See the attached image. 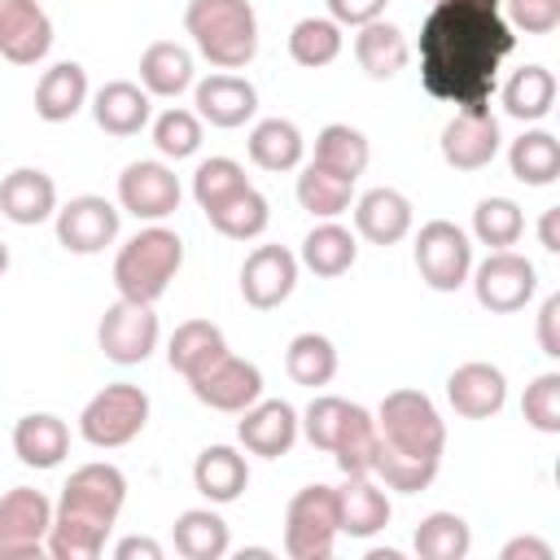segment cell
I'll return each mask as SVG.
<instances>
[{"instance_id": "1", "label": "cell", "mask_w": 560, "mask_h": 560, "mask_svg": "<svg viewBox=\"0 0 560 560\" xmlns=\"http://www.w3.org/2000/svg\"><path fill=\"white\" fill-rule=\"evenodd\" d=\"M516 35L503 0H433L420 26V83L433 101L477 109L490 105L503 57Z\"/></svg>"}, {"instance_id": "2", "label": "cell", "mask_w": 560, "mask_h": 560, "mask_svg": "<svg viewBox=\"0 0 560 560\" xmlns=\"http://www.w3.org/2000/svg\"><path fill=\"white\" fill-rule=\"evenodd\" d=\"M184 26L197 52L219 70H241L258 52V18L249 0H188Z\"/></svg>"}, {"instance_id": "3", "label": "cell", "mask_w": 560, "mask_h": 560, "mask_svg": "<svg viewBox=\"0 0 560 560\" xmlns=\"http://www.w3.org/2000/svg\"><path fill=\"white\" fill-rule=\"evenodd\" d=\"M179 267H184V241H179L171 228L149 223V228H140V232L118 249V258H114L118 298L153 306V302L171 289V280H175Z\"/></svg>"}, {"instance_id": "4", "label": "cell", "mask_w": 560, "mask_h": 560, "mask_svg": "<svg viewBox=\"0 0 560 560\" xmlns=\"http://www.w3.org/2000/svg\"><path fill=\"white\" fill-rule=\"evenodd\" d=\"M376 433L385 446L420 455V459H442V446H446V424H442L433 398L420 389L385 394L376 407Z\"/></svg>"}, {"instance_id": "5", "label": "cell", "mask_w": 560, "mask_h": 560, "mask_svg": "<svg viewBox=\"0 0 560 560\" xmlns=\"http://www.w3.org/2000/svg\"><path fill=\"white\" fill-rule=\"evenodd\" d=\"M149 424V394L131 381H114L101 394L88 398V407L79 411V433L88 446L96 451H114L127 446L131 438H140Z\"/></svg>"}, {"instance_id": "6", "label": "cell", "mask_w": 560, "mask_h": 560, "mask_svg": "<svg viewBox=\"0 0 560 560\" xmlns=\"http://www.w3.org/2000/svg\"><path fill=\"white\" fill-rule=\"evenodd\" d=\"M337 490L306 486L284 508V551L289 560H328L337 547Z\"/></svg>"}, {"instance_id": "7", "label": "cell", "mask_w": 560, "mask_h": 560, "mask_svg": "<svg viewBox=\"0 0 560 560\" xmlns=\"http://www.w3.org/2000/svg\"><path fill=\"white\" fill-rule=\"evenodd\" d=\"M122 503H127V477L114 464H83L61 486L57 516H70V521H83V525H96L109 534Z\"/></svg>"}, {"instance_id": "8", "label": "cell", "mask_w": 560, "mask_h": 560, "mask_svg": "<svg viewBox=\"0 0 560 560\" xmlns=\"http://www.w3.org/2000/svg\"><path fill=\"white\" fill-rule=\"evenodd\" d=\"M416 271L429 289L455 293L472 271V245L451 219H429L416 232Z\"/></svg>"}, {"instance_id": "9", "label": "cell", "mask_w": 560, "mask_h": 560, "mask_svg": "<svg viewBox=\"0 0 560 560\" xmlns=\"http://www.w3.org/2000/svg\"><path fill=\"white\" fill-rule=\"evenodd\" d=\"M468 276H472L477 302H481L490 315H512V311H521V306L534 298V289H538L534 262H529L525 254H516V249H490Z\"/></svg>"}, {"instance_id": "10", "label": "cell", "mask_w": 560, "mask_h": 560, "mask_svg": "<svg viewBox=\"0 0 560 560\" xmlns=\"http://www.w3.org/2000/svg\"><path fill=\"white\" fill-rule=\"evenodd\" d=\"M48 525H52V503L39 490L13 486L9 494H0V560L44 556Z\"/></svg>"}, {"instance_id": "11", "label": "cell", "mask_w": 560, "mask_h": 560, "mask_svg": "<svg viewBox=\"0 0 560 560\" xmlns=\"http://www.w3.org/2000/svg\"><path fill=\"white\" fill-rule=\"evenodd\" d=\"M96 341H101L105 359H114L122 368L144 363L158 350V315H153V306L118 298L114 306H105V315L96 324Z\"/></svg>"}, {"instance_id": "12", "label": "cell", "mask_w": 560, "mask_h": 560, "mask_svg": "<svg viewBox=\"0 0 560 560\" xmlns=\"http://www.w3.org/2000/svg\"><path fill=\"white\" fill-rule=\"evenodd\" d=\"M118 206L144 223H162L179 210V179L166 162H131L118 175Z\"/></svg>"}, {"instance_id": "13", "label": "cell", "mask_w": 560, "mask_h": 560, "mask_svg": "<svg viewBox=\"0 0 560 560\" xmlns=\"http://www.w3.org/2000/svg\"><path fill=\"white\" fill-rule=\"evenodd\" d=\"M118 206L96 197V192H83V197H70L61 210H57V241L70 249V254H101L114 236H118Z\"/></svg>"}, {"instance_id": "14", "label": "cell", "mask_w": 560, "mask_h": 560, "mask_svg": "<svg viewBox=\"0 0 560 560\" xmlns=\"http://www.w3.org/2000/svg\"><path fill=\"white\" fill-rule=\"evenodd\" d=\"M298 284V254L284 245H258L241 262V293L254 311H276Z\"/></svg>"}, {"instance_id": "15", "label": "cell", "mask_w": 560, "mask_h": 560, "mask_svg": "<svg viewBox=\"0 0 560 560\" xmlns=\"http://www.w3.org/2000/svg\"><path fill=\"white\" fill-rule=\"evenodd\" d=\"M188 385H192L197 402H206L214 411H232V416L262 398V372L249 359H236L232 350L219 363H210L201 376H192Z\"/></svg>"}, {"instance_id": "16", "label": "cell", "mask_w": 560, "mask_h": 560, "mask_svg": "<svg viewBox=\"0 0 560 560\" xmlns=\"http://www.w3.org/2000/svg\"><path fill=\"white\" fill-rule=\"evenodd\" d=\"M499 122L490 114V105H477V109H459L446 127H442V158L446 166L455 171H481L494 162L499 153Z\"/></svg>"}, {"instance_id": "17", "label": "cell", "mask_w": 560, "mask_h": 560, "mask_svg": "<svg viewBox=\"0 0 560 560\" xmlns=\"http://www.w3.org/2000/svg\"><path fill=\"white\" fill-rule=\"evenodd\" d=\"M52 48V22L39 0H0V57L13 66H35Z\"/></svg>"}, {"instance_id": "18", "label": "cell", "mask_w": 560, "mask_h": 560, "mask_svg": "<svg viewBox=\"0 0 560 560\" xmlns=\"http://www.w3.org/2000/svg\"><path fill=\"white\" fill-rule=\"evenodd\" d=\"M192 105H197V118H206L210 127L232 131V127H245V122L254 118L258 92H254L249 79L219 70V74H206V79L192 88Z\"/></svg>"}, {"instance_id": "19", "label": "cell", "mask_w": 560, "mask_h": 560, "mask_svg": "<svg viewBox=\"0 0 560 560\" xmlns=\"http://www.w3.org/2000/svg\"><path fill=\"white\" fill-rule=\"evenodd\" d=\"M446 398L451 407L464 416V420H490L503 411L508 402V376L494 368V363H459L451 376H446Z\"/></svg>"}, {"instance_id": "20", "label": "cell", "mask_w": 560, "mask_h": 560, "mask_svg": "<svg viewBox=\"0 0 560 560\" xmlns=\"http://www.w3.org/2000/svg\"><path fill=\"white\" fill-rule=\"evenodd\" d=\"M236 438L249 455H262V459H280L289 455V446L298 442V411L280 398H267V402H254L241 411V424H236Z\"/></svg>"}, {"instance_id": "21", "label": "cell", "mask_w": 560, "mask_h": 560, "mask_svg": "<svg viewBox=\"0 0 560 560\" xmlns=\"http://www.w3.org/2000/svg\"><path fill=\"white\" fill-rule=\"evenodd\" d=\"M389 490L372 477V472H359V477H346V486H337V529L350 534V538H372L389 525Z\"/></svg>"}, {"instance_id": "22", "label": "cell", "mask_w": 560, "mask_h": 560, "mask_svg": "<svg viewBox=\"0 0 560 560\" xmlns=\"http://www.w3.org/2000/svg\"><path fill=\"white\" fill-rule=\"evenodd\" d=\"M0 214L18 228H35L57 214V184L39 166H18L0 179Z\"/></svg>"}, {"instance_id": "23", "label": "cell", "mask_w": 560, "mask_h": 560, "mask_svg": "<svg viewBox=\"0 0 560 560\" xmlns=\"http://www.w3.org/2000/svg\"><path fill=\"white\" fill-rule=\"evenodd\" d=\"M149 114H153V101L131 79H109L92 96V118L105 136H136L149 122Z\"/></svg>"}, {"instance_id": "24", "label": "cell", "mask_w": 560, "mask_h": 560, "mask_svg": "<svg viewBox=\"0 0 560 560\" xmlns=\"http://www.w3.org/2000/svg\"><path fill=\"white\" fill-rule=\"evenodd\" d=\"M354 228L372 245H398L411 232V201L398 188H368L354 201Z\"/></svg>"}, {"instance_id": "25", "label": "cell", "mask_w": 560, "mask_h": 560, "mask_svg": "<svg viewBox=\"0 0 560 560\" xmlns=\"http://www.w3.org/2000/svg\"><path fill=\"white\" fill-rule=\"evenodd\" d=\"M88 105V70L79 61H57L35 83V114L44 122H70Z\"/></svg>"}, {"instance_id": "26", "label": "cell", "mask_w": 560, "mask_h": 560, "mask_svg": "<svg viewBox=\"0 0 560 560\" xmlns=\"http://www.w3.org/2000/svg\"><path fill=\"white\" fill-rule=\"evenodd\" d=\"M354 258H359L354 232L341 228L337 219H324V223H315V228L306 232L302 254H298V267L315 271L319 280H337V276H346V271L354 267Z\"/></svg>"}, {"instance_id": "27", "label": "cell", "mask_w": 560, "mask_h": 560, "mask_svg": "<svg viewBox=\"0 0 560 560\" xmlns=\"http://www.w3.org/2000/svg\"><path fill=\"white\" fill-rule=\"evenodd\" d=\"M228 354V337H223V328L219 324H210V319H184L175 332H171V346H166V359H171V368L184 376V381H192V376H201L210 363H219Z\"/></svg>"}, {"instance_id": "28", "label": "cell", "mask_w": 560, "mask_h": 560, "mask_svg": "<svg viewBox=\"0 0 560 560\" xmlns=\"http://www.w3.org/2000/svg\"><path fill=\"white\" fill-rule=\"evenodd\" d=\"M13 451L26 468H57L70 455V429L61 416L35 411L13 424Z\"/></svg>"}, {"instance_id": "29", "label": "cell", "mask_w": 560, "mask_h": 560, "mask_svg": "<svg viewBox=\"0 0 560 560\" xmlns=\"http://www.w3.org/2000/svg\"><path fill=\"white\" fill-rule=\"evenodd\" d=\"M192 486L210 503H232L249 486V464H245V455L236 446H206L197 455V464H192Z\"/></svg>"}, {"instance_id": "30", "label": "cell", "mask_w": 560, "mask_h": 560, "mask_svg": "<svg viewBox=\"0 0 560 560\" xmlns=\"http://www.w3.org/2000/svg\"><path fill=\"white\" fill-rule=\"evenodd\" d=\"M140 88L149 96H179L192 88V52L175 39H158L140 52Z\"/></svg>"}, {"instance_id": "31", "label": "cell", "mask_w": 560, "mask_h": 560, "mask_svg": "<svg viewBox=\"0 0 560 560\" xmlns=\"http://www.w3.org/2000/svg\"><path fill=\"white\" fill-rule=\"evenodd\" d=\"M354 61L372 79H394L411 61V44H407V35L398 26H389V22L376 18V22L359 26V35H354Z\"/></svg>"}, {"instance_id": "32", "label": "cell", "mask_w": 560, "mask_h": 560, "mask_svg": "<svg viewBox=\"0 0 560 560\" xmlns=\"http://www.w3.org/2000/svg\"><path fill=\"white\" fill-rule=\"evenodd\" d=\"M171 538H175V551L184 560H223L228 556V542H232L228 538V521L219 512H210V508L179 512Z\"/></svg>"}, {"instance_id": "33", "label": "cell", "mask_w": 560, "mask_h": 560, "mask_svg": "<svg viewBox=\"0 0 560 560\" xmlns=\"http://www.w3.org/2000/svg\"><path fill=\"white\" fill-rule=\"evenodd\" d=\"M245 149H249V162H254V166L280 175V171H293V166L302 162L306 140H302V131H298L289 118H262V122H254Z\"/></svg>"}, {"instance_id": "34", "label": "cell", "mask_w": 560, "mask_h": 560, "mask_svg": "<svg viewBox=\"0 0 560 560\" xmlns=\"http://www.w3.org/2000/svg\"><path fill=\"white\" fill-rule=\"evenodd\" d=\"M368 158H372V144L350 122H328L315 136V166H324V171H332L341 179H359L368 171Z\"/></svg>"}, {"instance_id": "35", "label": "cell", "mask_w": 560, "mask_h": 560, "mask_svg": "<svg viewBox=\"0 0 560 560\" xmlns=\"http://www.w3.org/2000/svg\"><path fill=\"white\" fill-rule=\"evenodd\" d=\"M206 219H210V228H214L219 236H228V241H254V236L267 232L271 206H267V197H262L254 184H245V188H236L228 201H219L214 210H206Z\"/></svg>"}, {"instance_id": "36", "label": "cell", "mask_w": 560, "mask_h": 560, "mask_svg": "<svg viewBox=\"0 0 560 560\" xmlns=\"http://www.w3.org/2000/svg\"><path fill=\"white\" fill-rule=\"evenodd\" d=\"M508 166H512V175H516L521 184L547 188V184L560 179V140H556L551 131H542V127H538V131H525V136L512 140Z\"/></svg>"}, {"instance_id": "37", "label": "cell", "mask_w": 560, "mask_h": 560, "mask_svg": "<svg viewBox=\"0 0 560 560\" xmlns=\"http://www.w3.org/2000/svg\"><path fill=\"white\" fill-rule=\"evenodd\" d=\"M556 105V74L547 66H521L512 70V79L503 83V109L521 122H538L547 118Z\"/></svg>"}, {"instance_id": "38", "label": "cell", "mask_w": 560, "mask_h": 560, "mask_svg": "<svg viewBox=\"0 0 560 560\" xmlns=\"http://www.w3.org/2000/svg\"><path fill=\"white\" fill-rule=\"evenodd\" d=\"M284 372H289L293 385L319 389L337 376V346L324 332H298L284 350Z\"/></svg>"}, {"instance_id": "39", "label": "cell", "mask_w": 560, "mask_h": 560, "mask_svg": "<svg viewBox=\"0 0 560 560\" xmlns=\"http://www.w3.org/2000/svg\"><path fill=\"white\" fill-rule=\"evenodd\" d=\"M438 464H442V459H420V455H407V451H394V446L376 442V455H372V477H376L385 490L416 494V490H429V486H433Z\"/></svg>"}, {"instance_id": "40", "label": "cell", "mask_w": 560, "mask_h": 560, "mask_svg": "<svg viewBox=\"0 0 560 560\" xmlns=\"http://www.w3.org/2000/svg\"><path fill=\"white\" fill-rule=\"evenodd\" d=\"M472 551L468 521L455 512H429L416 525V556L420 560H464Z\"/></svg>"}, {"instance_id": "41", "label": "cell", "mask_w": 560, "mask_h": 560, "mask_svg": "<svg viewBox=\"0 0 560 560\" xmlns=\"http://www.w3.org/2000/svg\"><path fill=\"white\" fill-rule=\"evenodd\" d=\"M350 197H354V179H341V175H332V171H324V166H315V162L298 175V201H302V210L315 214V219H337V214H346V210H350Z\"/></svg>"}, {"instance_id": "42", "label": "cell", "mask_w": 560, "mask_h": 560, "mask_svg": "<svg viewBox=\"0 0 560 560\" xmlns=\"http://www.w3.org/2000/svg\"><path fill=\"white\" fill-rule=\"evenodd\" d=\"M289 57L298 66H306V70L332 66L341 57V26L332 18H302L289 31Z\"/></svg>"}, {"instance_id": "43", "label": "cell", "mask_w": 560, "mask_h": 560, "mask_svg": "<svg viewBox=\"0 0 560 560\" xmlns=\"http://www.w3.org/2000/svg\"><path fill=\"white\" fill-rule=\"evenodd\" d=\"M359 411H363L359 402H346L337 394H319V398H311V407H306V416L298 424H302V433H306V442L315 451H332Z\"/></svg>"}, {"instance_id": "44", "label": "cell", "mask_w": 560, "mask_h": 560, "mask_svg": "<svg viewBox=\"0 0 560 560\" xmlns=\"http://www.w3.org/2000/svg\"><path fill=\"white\" fill-rule=\"evenodd\" d=\"M525 232V214L512 197H486L472 210V236L490 249H512Z\"/></svg>"}, {"instance_id": "45", "label": "cell", "mask_w": 560, "mask_h": 560, "mask_svg": "<svg viewBox=\"0 0 560 560\" xmlns=\"http://www.w3.org/2000/svg\"><path fill=\"white\" fill-rule=\"evenodd\" d=\"M376 442H381V433H376V416L363 407V411L350 420V429L341 433V442H337L328 455L337 459V468H341L346 477H359V472H372Z\"/></svg>"}, {"instance_id": "46", "label": "cell", "mask_w": 560, "mask_h": 560, "mask_svg": "<svg viewBox=\"0 0 560 560\" xmlns=\"http://www.w3.org/2000/svg\"><path fill=\"white\" fill-rule=\"evenodd\" d=\"M153 144H158L162 158H175V162L192 158L201 149V118L192 109H179V105L162 109L158 122H153Z\"/></svg>"}, {"instance_id": "47", "label": "cell", "mask_w": 560, "mask_h": 560, "mask_svg": "<svg viewBox=\"0 0 560 560\" xmlns=\"http://www.w3.org/2000/svg\"><path fill=\"white\" fill-rule=\"evenodd\" d=\"M245 166L232 162V158H206L197 171H192V197L201 210H214L219 201H228L236 188H245Z\"/></svg>"}, {"instance_id": "48", "label": "cell", "mask_w": 560, "mask_h": 560, "mask_svg": "<svg viewBox=\"0 0 560 560\" xmlns=\"http://www.w3.org/2000/svg\"><path fill=\"white\" fill-rule=\"evenodd\" d=\"M521 416L538 433H560V372H542V376H534L525 385Z\"/></svg>"}, {"instance_id": "49", "label": "cell", "mask_w": 560, "mask_h": 560, "mask_svg": "<svg viewBox=\"0 0 560 560\" xmlns=\"http://www.w3.org/2000/svg\"><path fill=\"white\" fill-rule=\"evenodd\" d=\"M508 26L525 35H551L560 26V0H503Z\"/></svg>"}, {"instance_id": "50", "label": "cell", "mask_w": 560, "mask_h": 560, "mask_svg": "<svg viewBox=\"0 0 560 560\" xmlns=\"http://www.w3.org/2000/svg\"><path fill=\"white\" fill-rule=\"evenodd\" d=\"M389 0H328V18L337 26H368L385 13Z\"/></svg>"}, {"instance_id": "51", "label": "cell", "mask_w": 560, "mask_h": 560, "mask_svg": "<svg viewBox=\"0 0 560 560\" xmlns=\"http://www.w3.org/2000/svg\"><path fill=\"white\" fill-rule=\"evenodd\" d=\"M538 346L547 359H560V293H551L538 311Z\"/></svg>"}, {"instance_id": "52", "label": "cell", "mask_w": 560, "mask_h": 560, "mask_svg": "<svg viewBox=\"0 0 560 560\" xmlns=\"http://www.w3.org/2000/svg\"><path fill=\"white\" fill-rule=\"evenodd\" d=\"M114 560H162V547L153 538H122L114 547Z\"/></svg>"}, {"instance_id": "53", "label": "cell", "mask_w": 560, "mask_h": 560, "mask_svg": "<svg viewBox=\"0 0 560 560\" xmlns=\"http://www.w3.org/2000/svg\"><path fill=\"white\" fill-rule=\"evenodd\" d=\"M521 556H529V560H551L556 551H551L542 538H512V542L503 547V560H521Z\"/></svg>"}, {"instance_id": "54", "label": "cell", "mask_w": 560, "mask_h": 560, "mask_svg": "<svg viewBox=\"0 0 560 560\" xmlns=\"http://www.w3.org/2000/svg\"><path fill=\"white\" fill-rule=\"evenodd\" d=\"M538 241L547 254H560V206L542 210V223H538Z\"/></svg>"}, {"instance_id": "55", "label": "cell", "mask_w": 560, "mask_h": 560, "mask_svg": "<svg viewBox=\"0 0 560 560\" xmlns=\"http://www.w3.org/2000/svg\"><path fill=\"white\" fill-rule=\"evenodd\" d=\"M4 271H9V245L0 241V276H4Z\"/></svg>"}]
</instances>
